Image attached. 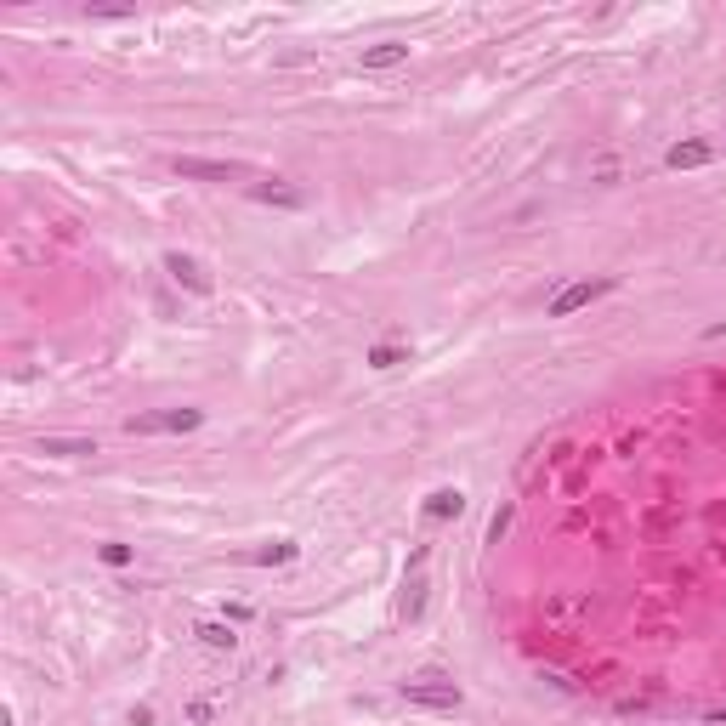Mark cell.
<instances>
[{
	"label": "cell",
	"mask_w": 726,
	"mask_h": 726,
	"mask_svg": "<svg viewBox=\"0 0 726 726\" xmlns=\"http://www.w3.org/2000/svg\"><path fill=\"white\" fill-rule=\"evenodd\" d=\"M204 409H153V414H131L125 431L131 437H160V431H199Z\"/></svg>",
	"instance_id": "cell-1"
},
{
	"label": "cell",
	"mask_w": 726,
	"mask_h": 726,
	"mask_svg": "<svg viewBox=\"0 0 726 726\" xmlns=\"http://www.w3.org/2000/svg\"><path fill=\"white\" fill-rule=\"evenodd\" d=\"M403 698H409V704H420V710H460V687L443 681V676H409Z\"/></svg>",
	"instance_id": "cell-2"
},
{
	"label": "cell",
	"mask_w": 726,
	"mask_h": 726,
	"mask_svg": "<svg viewBox=\"0 0 726 726\" xmlns=\"http://www.w3.org/2000/svg\"><path fill=\"white\" fill-rule=\"evenodd\" d=\"M613 290V278H579V284H567V290L551 301V318H574L579 306H590V301H602Z\"/></svg>",
	"instance_id": "cell-3"
},
{
	"label": "cell",
	"mask_w": 726,
	"mask_h": 726,
	"mask_svg": "<svg viewBox=\"0 0 726 726\" xmlns=\"http://www.w3.org/2000/svg\"><path fill=\"white\" fill-rule=\"evenodd\" d=\"M171 171H176V176H188V182H239V176H244L233 160H193V153H176Z\"/></svg>",
	"instance_id": "cell-4"
},
{
	"label": "cell",
	"mask_w": 726,
	"mask_h": 726,
	"mask_svg": "<svg viewBox=\"0 0 726 726\" xmlns=\"http://www.w3.org/2000/svg\"><path fill=\"white\" fill-rule=\"evenodd\" d=\"M165 273H171L176 284H188V290H193V296H211V278H204V267L193 262V255H182V250H171V255H165Z\"/></svg>",
	"instance_id": "cell-5"
},
{
	"label": "cell",
	"mask_w": 726,
	"mask_h": 726,
	"mask_svg": "<svg viewBox=\"0 0 726 726\" xmlns=\"http://www.w3.org/2000/svg\"><path fill=\"white\" fill-rule=\"evenodd\" d=\"M664 160H669V171H698V165L715 160V148H710V142H676Z\"/></svg>",
	"instance_id": "cell-6"
},
{
	"label": "cell",
	"mask_w": 726,
	"mask_h": 726,
	"mask_svg": "<svg viewBox=\"0 0 726 726\" xmlns=\"http://www.w3.org/2000/svg\"><path fill=\"white\" fill-rule=\"evenodd\" d=\"M465 511V494L460 488H437V494H426V523H449V516Z\"/></svg>",
	"instance_id": "cell-7"
},
{
	"label": "cell",
	"mask_w": 726,
	"mask_h": 726,
	"mask_svg": "<svg viewBox=\"0 0 726 726\" xmlns=\"http://www.w3.org/2000/svg\"><path fill=\"white\" fill-rule=\"evenodd\" d=\"M40 454H51V460H80V454H97V443H91V437H46Z\"/></svg>",
	"instance_id": "cell-8"
},
{
	"label": "cell",
	"mask_w": 726,
	"mask_h": 726,
	"mask_svg": "<svg viewBox=\"0 0 726 726\" xmlns=\"http://www.w3.org/2000/svg\"><path fill=\"white\" fill-rule=\"evenodd\" d=\"M409 57V46L403 40H380V46H363V68H392Z\"/></svg>",
	"instance_id": "cell-9"
},
{
	"label": "cell",
	"mask_w": 726,
	"mask_h": 726,
	"mask_svg": "<svg viewBox=\"0 0 726 726\" xmlns=\"http://www.w3.org/2000/svg\"><path fill=\"white\" fill-rule=\"evenodd\" d=\"M250 199H262V204H284V211H296L301 204V188H278V182H255Z\"/></svg>",
	"instance_id": "cell-10"
},
{
	"label": "cell",
	"mask_w": 726,
	"mask_h": 726,
	"mask_svg": "<svg viewBox=\"0 0 726 726\" xmlns=\"http://www.w3.org/2000/svg\"><path fill=\"white\" fill-rule=\"evenodd\" d=\"M250 562H262V567H273V562H296V539H273V544H262Z\"/></svg>",
	"instance_id": "cell-11"
},
{
	"label": "cell",
	"mask_w": 726,
	"mask_h": 726,
	"mask_svg": "<svg viewBox=\"0 0 726 726\" xmlns=\"http://www.w3.org/2000/svg\"><path fill=\"white\" fill-rule=\"evenodd\" d=\"M199 641L216 647V653H233V641H239V636H233L227 625H199Z\"/></svg>",
	"instance_id": "cell-12"
},
{
	"label": "cell",
	"mask_w": 726,
	"mask_h": 726,
	"mask_svg": "<svg viewBox=\"0 0 726 726\" xmlns=\"http://www.w3.org/2000/svg\"><path fill=\"white\" fill-rule=\"evenodd\" d=\"M369 363H375V369H398V363H403V347H398V341H380V347L369 352Z\"/></svg>",
	"instance_id": "cell-13"
},
{
	"label": "cell",
	"mask_w": 726,
	"mask_h": 726,
	"mask_svg": "<svg viewBox=\"0 0 726 726\" xmlns=\"http://www.w3.org/2000/svg\"><path fill=\"white\" fill-rule=\"evenodd\" d=\"M97 556L109 562V567H125L131 562V544H119V539H109V544H97Z\"/></svg>",
	"instance_id": "cell-14"
},
{
	"label": "cell",
	"mask_w": 726,
	"mask_h": 726,
	"mask_svg": "<svg viewBox=\"0 0 726 726\" xmlns=\"http://www.w3.org/2000/svg\"><path fill=\"white\" fill-rule=\"evenodd\" d=\"M505 528H511V505H500V511H494V523H488V539H500Z\"/></svg>",
	"instance_id": "cell-15"
},
{
	"label": "cell",
	"mask_w": 726,
	"mask_h": 726,
	"mask_svg": "<svg viewBox=\"0 0 726 726\" xmlns=\"http://www.w3.org/2000/svg\"><path fill=\"white\" fill-rule=\"evenodd\" d=\"M420 590H426V585H420V567H414V579H409V618L420 613Z\"/></svg>",
	"instance_id": "cell-16"
},
{
	"label": "cell",
	"mask_w": 726,
	"mask_h": 726,
	"mask_svg": "<svg viewBox=\"0 0 726 726\" xmlns=\"http://www.w3.org/2000/svg\"><path fill=\"white\" fill-rule=\"evenodd\" d=\"M710 726H726V710H710Z\"/></svg>",
	"instance_id": "cell-17"
}]
</instances>
